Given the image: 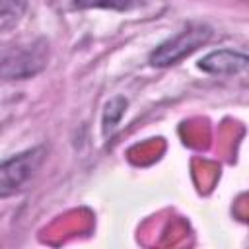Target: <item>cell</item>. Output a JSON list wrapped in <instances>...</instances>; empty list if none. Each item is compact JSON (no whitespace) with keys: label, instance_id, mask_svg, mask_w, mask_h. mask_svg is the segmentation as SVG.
Listing matches in <instances>:
<instances>
[{"label":"cell","instance_id":"obj_1","mask_svg":"<svg viewBox=\"0 0 249 249\" xmlns=\"http://www.w3.org/2000/svg\"><path fill=\"white\" fill-rule=\"evenodd\" d=\"M45 154L47 152L43 146H35L0 161V198H6L25 189V185L39 171Z\"/></svg>","mask_w":249,"mask_h":249},{"label":"cell","instance_id":"obj_2","mask_svg":"<svg viewBox=\"0 0 249 249\" xmlns=\"http://www.w3.org/2000/svg\"><path fill=\"white\" fill-rule=\"evenodd\" d=\"M212 37V29L202 23H191L185 29H181L177 35L169 37L161 45H158L150 54V64L163 68L179 62L198 47H202Z\"/></svg>","mask_w":249,"mask_h":249},{"label":"cell","instance_id":"obj_3","mask_svg":"<svg viewBox=\"0 0 249 249\" xmlns=\"http://www.w3.org/2000/svg\"><path fill=\"white\" fill-rule=\"evenodd\" d=\"M47 43L39 41L27 47H16L0 53V78L23 80L41 72L47 64Z\"/></svg>","mask_w":249,"mask_h":249},{"label":"cell","instance_id":"obj_4","mask_svg":"<svg viewBox=\"0 0 249 249\" xmlns=\"http://www.w3.org/2000/svg\"><path fill=\"white\" fill-rule=\"evenodd\" d=\"M247 66V56L243 53L231 49H220L208 53L200 62L198 68L208 74H237Z\"/></svg>","mask_w":249,"mask_h":249},{"label":"cell","instance_id":"obj_5","mask_svg":"<svg viewBox=\"0 0 249 249\" xmlns=\"http://www.w3.org/2000/svg\"><path fill=\"white\" fill-rule=\"evenodd\" d=\"M124 109H126V99L124 97H113L105 105V111H103V130H105V134L111 132L119 124L121 117L124 115Z\"/></svg>","mask_w":249,"mask_h":249},{"label":"cell","instance_id":"obj_6","mask_svg":"<svg viewBox=\"0 0 249 249\" xmlns=\"http://www.w3.org/2000/svg\"><path fill=\"white\" fill-rule=\"evenodd\" d=\"M140 0H74L72 6L80 8V10H88V8H109V10H130L134 6H138Z\"/></svg>","mask_w":249,"mask_h":249},{"label":"cell","instance_id":"obj_7","mask_svg":"<svg viewBox=\"0 0 249 249\" xmlns=\"http://www.w3.org/2000/svg\"><path fill=\"white\" fill-rule=\"evenodd\" d=\"M27 0H0V21L18 19L25 12Z\"/></svg>","mask_w":249,"mask_h":249}]
</instances>
